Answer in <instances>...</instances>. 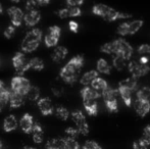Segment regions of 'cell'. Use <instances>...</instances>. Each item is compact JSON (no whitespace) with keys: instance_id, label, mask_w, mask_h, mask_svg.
I'll use <instances>...</instances> for the list:
<instances>
[{"instance_id":"obj_51","label":"cell","mask_w":150,"mask_h":149,"mask_svg":"<svg viewBox=\"0 0 150 149\" xmlns=\"http://www.w3.org/2000/svg\"><path fill=\"white\" fill-rule=\"evenodd\" d=\"M12 2H14V3H18V2L21 1V0H11Z\"/></svg>"},{"instance_id":"obj_41","label":"cell","mask_w":150,"mask_h":149,"mask_svg":"<svg viewBox=\"0 0 150 149\" xmlns=\"http://www.w3.org/2000/svg\"><path fill=\"white\" fill-rule=\"evenodd\" d=\"M39 5L37 2V0H27L26 2V10L27 11H31V10H35L37 9V6Z\"/></svg>"},{"instance_id":"obj_20","label":"cell","mask_w":150,"mask_h":149,"mask_svg":"<svg viewBox=\"0 0 150 149\" xmlns=\"http://www.w3.org/2000/svg\"><path fill=\"white\" fill-rule=\"evenodd\" d=\"M83 105L86 112L91 117H95L98 113V102L96 99H84Z\"/></svg>"},{"instance_id":"obj_4","label":"cell","mask_w":150,"mask_h":149,"mask_svg":"<svg viewBox=\"0 0 150 149\" xmlns=\"http://www.w3.org/2000/svg\"><path fill=\"white\" fill-rule=\"evenodd\" d=\"M42 31L38 28H34L29 31L26 34L24 40L22 42V50L26 53H32L36 51L39 47L40 43L42 41Z\"/></svg>"},{"instance_id":"obj_38","label":"cell","mask_w":150,"mask_h":149,"mask_svg":"<svg viewBox=\"0 0 150 149\" xmlns=\"http://www.w3.org/2000/svg\"><path fill=\"white\" fill-rule=\"evenodd\" d=\"M51 90H52L53 95L56 96V97H59V96H61L63 94V92H64V89H63V87L61 86V84H58V83L52 85Z\"/></svg>"},{"instance_id":"obj_6","label":"cell","mask_w":150,"mask_h":149,"mask_svg":"<svg viewBox=\"0 0 150 149\" xmlns=\"http://www.w3.org/2000/svg\"><path fill=\"white\" fill-rule=\"evenodd\" d=\"M142 20H134L132 22H125L122 23L119 27H117V34L120 36H127V35H134L140 30L143 27Z\"/></svg>"},{"instance_id":"obj_31","label":"cell","mask_w":150,"mask_h":149,"mask_svg":"<svg viewBox=\"0 0 150 149\" xmlns=\"http://www.w3.org/2000/svg\"><path fill=\"white\" fill-rule=\"evenodd\" d=\"M96 68L98 71V73H101V74L104 75H108L110 74L111 72V66H109V64L103 58H100V59L97 61L96 64Z\"/></svg>"},{"instance_id":"obj_21","label":"cell","mask_w":150,"mask_h":149,"mask_svg":"<svg viewBox=\"0 0 150 149\" xmlns=\"http://www.w3.org/2000/svg\"><path fill=\"white\" fill-rule=\"evenodd\" d=\"M69 50L64 46H56L51 53V58L54 62H60L67 57Z\"/></svg>"},{"instance_id":"obj_10","label":"cell","mask_w":150,"mask_h":149,"mask_svg":"<svg viewBox=\"0 0 150 149\" xmlns=\"http://www.w3.org/2000/svg\"><path fill=\"white\" fill-rule=\"evenodd\" d=\"M61 34V29L58 26H51L48 29V33L44 37V43H45L46 47L51 48L56 47L59 41Z\"/></svg>"},{"instance_id":"obj_40","label":"cell","mask_w":150,"mask_h":149,"mask_svg":"<svg viewBox=\"0 0 150 149\" xmlns=\"http://www.w3.org/2000/svg\"><path fill=\"white\" fill-rule=\"evenodd\" d=\"M16 27H14L13 25H10V26H8L7 28L4 30V33H3L4 37L7 38V39H10V38L13 37L14 33H16Z\"/></svg>"},{"instance_id":"obj_39","label":"cell","mask_w":150,"mask_h":149,"mask_svg":"<svg viewBox=\"0 0 150 149\" xmlns=\"http://www.w3.org/2000/svg\"><path fill=\"white\" fill-rule=\"evenodd\" d=\"M83 149H102V147L97 142L89 140L85 142V144L83 145Z\"/></svg>"},{"instance_id":"obj_15","label":"cell","mask_w":150,"mask_h":149,"mask_svg":"<svg viewBox=\"0 0 150 149\" xmlns=\"http://www.w3.org/2000/svg\"><path fill=\"white\" fill-rule=\"evenodd\" d=\"M82 14V10L79 6H67L65 8H61L57 11V16L60 18H78Z\"/></svg>"},{"instance_id":"obj_27","label":"cell","mask_w":150,"mask_h":149,"mask_svg":"<svg viewBox=\"0 0 150 149\" xmlns=\"http://www.w3.org/2000/svg\"><path fill=\"white\" fill-rule=\"evenodd\" d=\"M27 68H28V71L33 70L36 71V72H41L44 68V61L39 57H33L31 59H29Z\"/></svg>"},{"instance_id":"obj_8","label":"cell","mask_w":150,"mask_h":149,"mask_svg":"<svg viewBox=\"0 0 150 149\" xmlns=\"http://www.w3.org/2000/svg\"><path fill=\"white\" fill-rule=\"evenodd\" d=\"M128 68L131 76L137 78V79L147 75L150 71L148 64H142L140 60H131L128 64Z\"/></svg>"},{"instance_id":"obj_12","label":"cell","mask_w":150,"mask_h":149,"mask_svg":"<svg viewBox=\"0 0 150 149\" xmlns=\"http://www.w3.org/2000/svg\"><path fill=\"white\" fill-rule=\"evenodd\" d=\"M7 13H8V16H9L11 25H13L14 27L22 26V23H23V20H24L25 13L20 7L10 6V7L7 9Z\"/></svg>"},{"instance_id":"obj_28","label":"cell","mask_w":150,"mask_h":149,"mask_svg":"<svg viewBox=\"0 0 150 149\" xmlns=\"http://www.w3.org/2000/svg\"><path fill=\"white\" fill-rule=\"evenodd\" d=\"M97 77H98V71H89L82 76L80 83L84 86H89Z\"/></svg>"},{"instance_id":"obj_1","label":"cell","mask_w":150,"mask_h":149,"mask_svg":"<svg viewBox=\"0 0 150 149\" xmlns=\"http://www.w3.org/2000/svg\"><path fill=\"white\" fill-rule=\"evenodd\" d=\"M84 66V57L82 55H76L69 60L59 72V77L64 83L74 84L77 82L82 68Z\"/></svg>"},{"instance_id":"obj_35","label":"cell","mask_w":150,"mask_h":149,"mask_svg":"<svg viewBox=\"0 0 150 149\" xmlns=\"http://www.w3.org/2000/svg\"><path fill=\"white\" fill-rule=\"evenodd\" d=\"M137 97L142 98L150 103V87H144L137 91Z\"/></svg>"},{"instance_id":"obj_14","label":"cell","mask_w":150,"mask_h":149,"mask_svg":"<svg viewBox=\"0 0 150 149\" xmlns=\"http://www.w3.org/2000/svg\"><path fill=\"white\" fill-rule=\"evenodd\" d=\"M133 105H134L136 113L141 117H144L150 112V103L142 98L137 97L135 101L133 102Z\"/></svg>"},{"instance_id":"obj_45","label":"cell","mask_w":150,"mask_h":149,"mask_svg":"<svg viewBox=\"0 0 150 149\" xmlns=\"http://www.w3.org/2000/svg\"><path fill=\"white\" fill-rule=\"evenodd\" d=\"M69 31H71V32L78 33V31H79V24H78L76 20H69Z\"/></svg>"},{"instance_id":"obj_42","label":"cell","mask_w":150,"mask_h":149,"mask_svg":"<svg viewBox=\"0 0 150 149\" xmlns=\"http://www.w3.org/2000/svg\"><path fill=\"white\" fill-rule=\"evenodd\" d=\"M65 134H67V136H69V137L76 138L80 134V131L77 129V128L69 127V128H67V129H65Z\"/></svg>"},{"instance_id":"obj_36","label":"cell","mask_w":150,"mask_h":149,"mask_svg":"<svg viewBox=\"0 0 150 149\" xmlns=\"http://www.w3.org/2000/svg\"><path fill=\"white\" fill-rule=\"evenodd\" d=\"M64 139H65V144H67V149H80V144L76 140V138L67 136Z\"/></svg>"},{"instance_id":"obj_25","label":"cell","mask_w":150,"mask_h":149,"mask_svg":"<svg viewBox=\"0 0 150 149\" xmlns=\"http://www.w3.org/2000/svg\"><path fill=\"white\" fill-rule=\"evenodd\" d=\"M46 149H67L64 138H53L46 142Z\"/></svg>"},{"instance_id":"obj_2","label":"cell","mask_w":150,"mask_h":149,"mask_svg":"<svg viewBox=\"0 0 150 149\" xmlns=\"http://www.w3.org/2000/svg\"><path fill=\"white\" fill-rule=\"evenodd\" d=\"M100 50L106 54L124 56L127 60H130L133 55V47L122 38L103 44Z\"/></svg>"},{"instance_id":"obj_37","label":"cell","mask_w":150,"mask_h":149,"mask_svg":"<svg viewBox=\"0 0 150 149\" xmlns=\"http://www.w3.org/2000/svg\"><path fill=\"white\" fill-rule=\"evenodd\" d=\"M144 143H146L147 145H150V125L146 126L143 130V133H142V136L140 138Z\"/></svg>"},{"instance_id":"obj_48","label":"cell","mask_w":150,"mask_h":149,"mask_svg":"<svg viewBox=\"0 0 150 149\" xmlns=\"http://www.w3.org/2000/svg\"><path fill=\"white\" fill-rule=\"evenodd\" d=\"M4 87H5V86H4V83L2 81H0V91H1V90L3 89Z\"/></svg>"},{"instance_id":"obj_30","label":"cell","mask_w":150,"mask_h":149,"mask_svg":"<svg viewBox=\"0 0 150 149\" xmlns=\"http://www.w3.org/2000/svg\"><path fill=\"white\" fill-rule=\"evenodd\" d=\"M10 89L4 87L0 91V112L3 110V108L6 106V104L9 102V96H10Z\"/></svg>"},{"instance_id":"obj_24","label":"cell","mask_w":150,"mask_h":149,"mask_svg":"<svg viewBox=\"0 0 150 149\" xmlns=\"http://www.w3.org/2000/svg\"><path fill=\"white\" fill-rule=\"evenodd\" d=\"M32 137H33V141L37 144H40L43 142L44 140V130L42 126L39 123H36L34 125L33 131H32Z\"/></svg>"},{"instance_id":"obj_29","label":"cell","mask_w":150,"mask_h":149,"mask_svg":"<svg viewBox=\"0 0 150 149\" xmlns=\"http://www.w3.org/2000/svg\"><path fill=\"white\" fill-rule=\"evenodd\" d=\"M119 85L122 86V87L129 88V89L132 90V91L134 92L137 90V87H138V82H137V78L131 76V77H129V78H127V79L120 81Z\"/></svg>"},{"instance_id":"obj_13","label":"cell","mask_w":150,"mask_h":149,"mask_svg":"<svg viewBox=\"0 0 150 149\" xmlns=\"http://www.w3.org/2000/svg\"><path fill=\"white\" fill-rule=\"evenodd\" d=\"M38 107H39L40 112L43 115H51L54 113V108L53 103H52L51 99L49 97H42L37 101Z\"/></svg>"},{"instance_id":"obj_19","label":"cell","mask_w":150,"mask_h":149,"mask_svg":"<svg viewBox=\"0 0 150 149\" xmlns=\"http://www.w3.org/2000/svg\"><path fill=\"white\" fill-rule=\"evenodd\" d=\"M18 126H20L18 121V119H16V115L13 114H9L4 119L3 121V130L7 133L9 132H12L18 128Z\"/></svg>"},{"instance_id":"obj_11","label":"cell","mask_w":150,"mask_h":149,"mask_svg":"<svg viewBox=\"0 0 150 149\" xmlns=\"http://www.w3.org/2000/svg\"><path fill=\"white\" fill-rule=\"evenodd\" d=\"M28 62L29 60L27 59L26 55L23 52H16L12 57V66L16 71V73H18L20 75H23L28 71L27 68Z\"/></svg>"},{"instance_id":"obj_9","label":"cell","mask_w":150,"mask_h":149,"mask_svg":"<svg viewBox=\"0 0 150 149\" xmlns=\"http://www.w3.org/2000/svg\"><path fill=\"white\" fill-rule=\"evenodd\" d=\"M71 119L76 124V128L80 131L82 135H88L89 133V126L84 113L81 110H75L71 112Z\"/></svg>"},{"instance_id":"obj_32","label":"cell","mask_w":150,"mask_h":149,"mask_svg":"<svg viewBox=\"0 0 150 149\" xmlns=\"http://www.w3.org/2000/svg\"><path fill=\"white\" fill-rule=\"evenodd\" d=\"M40 89L36 86H31L28 93L26 95V98L30 101H38L40 99Z\"/></svg>"},{"instance_id":"obj_44","label":"cell","mask_w":150,"mask_h":149,"mask_svg":"<svg viewBox=\"0 0 150 149\" xmlns=\"http://www.w3.org/2000/svg\"><path fill=\"white\" fill-rule=\"evenodd\" d=\"M133 149H148V145L141 139H139L133 143Z\"/></svg>"},{"instance_id":"obj_47","label":"cell","mask_w":150,"mask_h":149,"mask_svg":"<svg viewBox=\"0 0 150 149\" xmlns=\"http://www.w3.org/2000/svg\"><path fill=\"white\" fill-rule=\"evenodd\" d=\"M50 1H51V0H37L38 4H39L40 6H45V5H47V4L50 3Z\"/></svg>"},{"instance_id":"obj_34","label":"cell","mask_w":150,"mask_h":149,"mask_svg":"<svg viewBox=\"0 0 150 149\" xmlns=\"http://www.w3.org/2000/svg\"><path fill=\"white\" fill-rule=\"evenodd\" d=\"M54 112H55L56 117L59 119H61V121H67L69 117V112L64 106H61V105L57 106V107L55 108V110H54Z\"/></svg>"},{"instance_id":"obj_49","label":"cell","mask_w":150,"mask_h":149,"mask_svg":"<svg viewBox=\"0 0 150 149\" xmlns=\"http://www.w3.org/2000/svg\"><path fill=\"white\" fill-rule=\"evenodd\" d=\"M2 13H3V6L0 3V14H2Z\"/></svg>"},{"instance_id":"obj_16","label":"cell","mask_w":150,"mask_h":149,"mask_svg":"<svg viewBox=\"0 0 150 149\" xmlns=\"http://www.w3.org/2000/svg\"><path fill=\"white\" fill-rule=\"evenodd\" d=\"M40 20H41V13L38 9L27 11L24 16V23L27 27H30V28L35 27L40 22Z\"/></svg>"},{"instance_id":"obj_50","label":"cell","mask_w":150,"mask_h":149,"mask_svg":"<svg viewBox=\"0 0 150 149\" xmlns=\"http://www.w3.org/2000/svg\"><path fill=\"white\" fill-rule=\"evenodd\" d=\"M24 149H36V148H34V147H30V146H27V147H25Z\"/></svg>"},{"instance_id":"obj_26","label":"cell","mask_w":150,"mask_h":149,"mask_svg":"<svg viewBox=\"0 0 150 149\" xmlns=\"http://www.w3.org/2000/svg\"><path fill=\"white\" fill-rule=\"evenodd\" d=\"M90 86L94 88L95 90H97V91H98L100 94H102L103 92H104L105 90L109 87L108 84H107V82L105 81L104 79L100 78V77H97L96 79L92 82V84H91Z\"/></svg>"},{"instance_id":"obj_52","label":"cell","mask_w":150,"mask_h":149,"mask_svg":"<svg viewBox=\"0 0 150 149\" xmlns=\"http://www.w3.org/2000/svg\"><path fill=\"white\" fill-rule=\"evenodd\" d=\"M0 149H2V142H1V140H0Z\"/></svg>"},{"instance_id":"obj_3","label":"cell","mask_w":150,"mask_h":149,"mask_svg":"<svg viewBox=\"0 0 150 149\" xmlns=\"http://www.w3.org/2000/svg\"><path fill=\"white\" fill-rule=\"evenodd\" d=\"M92 12L97 16H100L106 22H115L117 20H127L132 18V14L120 12L110 6L103 3L95 4L92 7Z\"/></svg>"},{"instance_id":"obj_18","label":"cell","mask_w":150,"mask_h":149,"mask_svg":"<svg viewBox=\"0 0 150 149\" xmlns=\"http://www.w3.org/2000/svg\"><path fill=\"white\" fill-rule=\"evenodd\" d=\"M11 90V89H10ZM26 96L23 95L21 93H18V92L14 91H10V96H9V106L11 108H18L21 106L24 105L25 100H26Z\"/></svg>"},{"instance_id":"obj_46","label":"cell","mask_w":150,"mask_h":149,"mask_svg":"<svg viewBox=\"0 0 150 149\" xmlns=\"http://www.w3.org/2000/svg\"><path fill=\"white\" fill-rule=\"evenodd\" d=\"M85 0H67V6H81Z\"/></svg>"},{"instance_id":"obj_43","label":"cell","mask_w":150,"mask_h":149,"mask_svg":"<svg viewBox=\"0 0 150 149\" xmlns=\"http://www.w3.org/2000/svg\"><path fill=\"white\" fill-rule=\"evenodd\" d=\"M138 52L141 55H147L150 54V44H142L138 47Z\"/></svg>"},{"instance_id":"obj_33","label":"cell","mask_w":150,"mask_h":149,"mask_svg":"<svg viewBox=\"0 0 150 149\" xmlns=\"http://www.w3.org/2000/svg\"><path fill=\"white\" fill-rule=\"evenodd\" d=\"M112 59H113L112 60L113 66L119 71L124 70L125 66H127V61H128L124 56H120V55H112Z\"/></svg>"},{"instance_id":"obj_23","label":"cell","mask_w":150,"mask_h":149,"mask_svg":"<svg viewBox=\"0 0 150 149\" xmlns=\"http://www.w3.org/2000/svg\"><path fill=\"white\" fill-rule=\"evenodd\" d=\"M117 90H119V94L122 97V101L124 103L126 104L128 107H131L132 106V90H130L129 88H126V87H122V86H120L117 87Z\"/></svg>"},{"instance_id":"obj_7","label":"cell","mask_w":150,"mask_h":149,"mask_svg":"<svg viewBox=\"0 0 150 149\" xmlns=\"http://www.w3.org/2000/svg\"><path fill=\"white\" fill-rule=\"evenodd\" d=\"M31 83L27 78L23 77L22 75L13 77L10 82V89L14 92H18L26 96L29 89L31 88Z\"/></svg>"},{"instance_id":"obj_22","label":"cell","mask_w":150,"mask_h":149,"mask_svg":"<svg viewBox=\"0 0 150 149\" xmlns=\"http://www.w3.org/2000/svg\"><path fill=\"white\" fill-rule=\"evenodd\" d=\"M82 99H98L100 97V93L97 90H95L91 86H84V88L81 90Z\"/></svg>"},{"instance_id":"obj_17","label":"cell","mask_w":150,"mask_h":149,"mask_svg":"<svg viewBox=\"0 0 150 149\" xmlns=\"http://www.w3.org/2000/svg\"><path fill=\"white\" fill-rule=\"evenodd\" d=\"M34 125H35V121H34L33 117L30 113L26 112L24 115L22 117L20 121V127L22 129V131L26 134H30L33 131Z\"/></svg>"},{"instance_id":"obj_5","label":"cell","mask_w":150,"mask_h":149,"mask_svg":"<svg viewBox=\"0 0 150 149\" xmlns=\"http://www.w3.org/2000/svg\"><path fill=\"white\" fill-rule=\"evenodd\" d=\"M117 94H119V90L112 89L111 87H108L102 94H101L107 109L110 112H117V110H119Z\"/></svg>"}]
</instances>
